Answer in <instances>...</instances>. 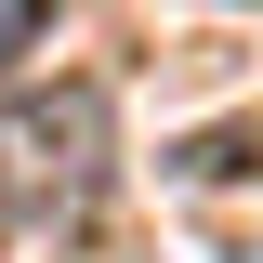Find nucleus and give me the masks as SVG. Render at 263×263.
Segmentation results:
<instances>
[{"label": "nucleus", "instance_id": "nucleus-1", "mask_svg": "<svg viewBox=\"0 0 263 263\" xmlns=\"http://www.w3.org/2000/svg\"><path fill=\"white\" fill-rule=\"evenodd\" d=\"M92 184H105V92L92 79H53V92L0 105V211L13 224H66Z\"/></svg>", "mask_w": 263, "mask_h": 263}, {"label": "nucleus", "instance_id": "nucleus-2", "mask_svg": "<svg viewBox=\"0 0 263 263\" xmlns=\"http://www.w3.org/2000/svg\"><path fill=\"white\" fill-rule=\"evenodd\" d=\"M27 40H40V13H27V0H0V53H27Z\"/></svg>", "mask_w": 263, "mask_h": 263}]
</instances>
